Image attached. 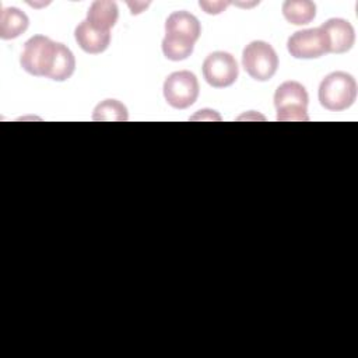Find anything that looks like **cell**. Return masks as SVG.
I'll return each mask as SVG.
<instances>
[{
	"label": "cell",
	"mask_w": 358,
	"mask_h": 358,
	"mask_svg": "<svg viewBox=\"0 0 358 358\" xmlns=\"http://www.w3.org/2000/svg\"><path fill=\"white\" fill-rule=\"evenodd\" d=\"M193 48H194L193 42L178 38V36H173V35H166L165 34V38L162 39L164 56L169 60H173V62L187 59L192 55Z\"/></svg>",
	"instance_id": "2e32d148"
},
{
	"label": "cell",
	"mask_w": 358,
	"mask_h": 358,
	"mask_svg": "<svg viewBox=\"0 0 358 358\" xmlns=\"http://www.w3.org/2000/svg\"><path fill=\"white\" fill-rule=\"evenodd\" d=\"M199 81L192 71L182 70L171 73L164 83V96L175 109H186L199 96Z\"/></svg>",
	"instance_id": "5b68a950"
},
{
	"label": "cell",
	"mask_w": 358,
	"mask_h": 358,
	"mask_svg": "<svg viewBox=\"0 0 358 358\" xmlns=\"http://www.w3.org/2000/svg\"><path fill=\"white\" fill-rule=\"evenodd\" d=\"M29 25V20L24 11L17 7H4L0 13V38L14 39L24 34Z\"/></svg>",
	"instance_id": "7c38bea8"
},
{
	"label": "cell",
	"mask_w": 358,
	"mask_h": 358,
	"mask_svg": "<svg viewBox=\"0 0 358 358\" xmlns=\"http://www.w3.org/2000/svg\"><path fill=\"white\" fill-rule=\"evenodd\" d=\"M287 49L295 59H317L329 53L327 39L320 28L294 32L287 41Z\"/></svg>",
	"instance_id": "52a82bcc"
},
{
	"label": "cell",
	"mask_w": 358,
	"mask_h": 358,
	"mask_svg": "<svg viewBox=\"0 0 358 358\" xmlns=\"http://www.w3.org/2000/svg\"><path fill=\"white\" fill-rule=\"evenodd\" d=\"M238 63L228 52H213L203 63V77L214 88L232 85L238 78Z\"/></svg>",
	"instance_id": "8992f818"
},
{
	"label": "cell",
	"mask_w": 358,
	"mask_h": 358,
	"mask_svg": "<svg viewBox=\"0 0 358 358\" xmlns=\"http://www.w3.org/2000/svg\"><path fill=\"white\" fill-rule=\"evenodd\" d=\"M74 38L78 46L91 55H98L106 50L110 43V31H101L92 27L87 20L81 21L74 29Z\"/></svg>",
	"instance_id": "9c48e42d"
},
{
	"label": "cell",
	"mask_w": 358,
	"mask_h": 358,
	"mask_svg": "<svg viewBox=\"0 0 358 358\" xmlns=\"http://www.w3.org/2000/svg\"><path fill=\"white\" fill-rule=\"evenodd\" d=\"M308 92L298 81H285L278 85L274 94V106L277 120L280 122H306L308 116Z\"/></svg>",
	"instance_id": "3957f363"
},
{
	"label": "cell",
	"mask_w": 358,
	"mask_h": 358,
	"mask_svg": "<svg viewBox=\"0 0 358 358\" xmlns=\"http://www.w3.org/2000/svg\"><path fill=\"white\" fill-rule=\"evenodd\" d=\"M117 4L110 0H96L87 11V21L101 31H109L117 21Z\"/></svg>",
	"instance_id": "8fae6325"
},
{
	"label": "cell",
	"mask_w": 358,
	"mask_h": 358,
	"mask_svg": "<svg viewBox=\"0 0 358 358\" xmlns=\"http://www.w3.org/2000/svg\"><path fill=\"white\" fill-rule=\"evenodd\" d=\"M74 69H76L74 55L66 45L59 43L56 62H55V66L52 69L49 78L55 80V81H66L67 78H70L73 76Z\"/></svg>",
	"instance_id": "5bb4252c"
},
{
	"label": "cell",
	"mask_w": 358,
	"mask_h": 358,
	"mask_svg": "<svg viewBox=\"0 0 358 358\" xmlns=\"http://www.w3.org/2000/svg\"><path fill=\"white\" fill-rule=\"evenodd\" d=\"M199 6L207 14H220L227 8V6H229V1H200Z\"/></svg>",
	"instance_id": "e0dca14e"
},
{
	"label": "cell",
	"mask_w": 358,
	"mask_h": 358,
	"mask_svg": "<svg viewBox=\"0 0 358 358\" xmlns=\"http://www.w3.org/2000/svg\"><path fill=\"white\" fill-rule=\"evenodd\" d=\"M165 34L196 42L201 34L199 20L189 11H173L165 21Z\"/></svg>",
	"instance_id": "30bf717a"
},
{
	"label": "cell",
	"mask_w": 358,
	"mask_h": 358,
	"mask_svg": "<svg viewBox=\"0 0 358 358\" xmlns=\"http://www.w3.org/2000/svg\"><path fill=\"white\" fill-rule=\"evenodd\" d=\"M127 117L126 106L116 99H105L99 102L92 115V119L98 122H124Z\"/></svg>",
	"instance_id": "9a60e30c"
},
{
	"label": "cell",
	"mask_w": 358,
	"mask_h": 358,
	"mask_svg": "<svg viewBox=\"0 0 358 358\" xmlns=\"http://www.w3.org/2000/svg\"><path fill=\"white\" fill-rule=\"evenodd\" d=\"M282 15L294 25H305L313 21L316 6L309 0H287L282 4Z\"/></svg>",
	"instance_id": "4fadbf2b"
},
{
	"label": "cell",
	"mask_w": 358,
	"mask_h": 358,
	"mask_svg": "<svg viewBox=\"0 0 358 358\" xmlns=\"http://www.w3.org/2000/svg\"><path fill=\"white\" fill-rule=\"evenodd\" d=\"M59 42L52 41L45 35H34L24 43L20 57L21 67L36 77H48L56 62Z\"/></svg>",
	"instance_id": "7a4b0ae2"
},
{
	"label": "cell",
	"mask_w": 358,
	"mask_h": 358,
	"mask_svg": "<svg viewBox=\"0 0 358 358\" xmlns=\"http://www.w3.org/2000/svg\"><path fill=\"white\" fill-rule=\"evenodd\" d=\"M357 98V83L345 71L327 74L319 85V102L323 108L340 112L350 108Z\"/></svg>",
	"instance_id": "6da1fadb"
},
{
	"label": "cell",
	"mask_w": 358,
	"mask_h": 358,
	"mask_svg": "<svg viewBox=\"0 0 358 358\" xmlns=\"http://www.w3.org/2000/svg\"><path fill=\"white\" fill-rule=\"evenodd\" d=\"M242 66L253 80L267 81L277 71L278 56L270 43L253 41L242 52Z\"/></svg>",
	"instance_id": "277c9868"
},
{
	"label": "cell",
	"mask_w": 358,
	"mask_h": 358,
	"mask_svg": "<svg viewBox=\"0 0 358 358\" xmlns=\"http://www.w3.org/2000/svg\"><path fill=\"white\" fill-rule=\"evenodd\" d=\"M319 28L326 35L330 53H345L355 42V31L344 18H330Z\"/></svg>",
	"instance_id": "ba28073f"
}]
</instances>
